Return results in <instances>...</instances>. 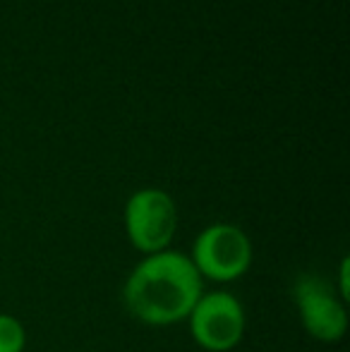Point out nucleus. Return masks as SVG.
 <instances>
[{
  "instance_id": "f257e3e1",
  "label": "nucleus",
  "mask_w": 350,
  "mask_h": 352,
  "mask_svg": "<svg viewBox=\"0 0 350 352\" xmlns=\"http://www.w3.org/2000/svg\"><path fill=\"white\" fill-rule=\"evenodd\" d=\"M204 292V280L185 252L142 256L122 285L125 309L146 326L185 321Z\"/></svg>"
},
{
  "instance_id": "f03ea898",
  "label": "nucleus",
  "mask_w": 350,
  "mask_h": 352,
  "mask_svg": "<svg viewBox=\"0 0 350 352\" xmlns=\"http://www.w3.org/2000/svg\"><path fill=\"white\" fill-rule=\"evenodd\" d=\"M187 256L199 271L201 280L233 283L250 271L254 247L243 228L233 223H214L195 237Z\"/></svg>"
},
{
  "instance_id": "7ed1b4c3",
  "label": "nucleus",
  "mask_w": 350,
  "mask_h": 352,
  "mask_svg": "<svg viewBox=\"0 0 350 352\" xmlns=\"http://www.w3.org/2000/svg\"><path fill=\"white\" fill-rule=\"evenodd\" d=\"M125 232L130 245L144 256L171 250L177 232V204L168 192L144 187L125 204Z\"/></svg>"
},
{
  "instance_id": "20e7f679",
  "label": "nucleus",
  "mask_w": 350,
  "mask_h": 352,
  "mask_svg": "<svg viewBox=\"0 0 350 352\" xmlns=\"http://www.w3.org/2000/svg\"><path fill=\"white\" fill-rule=\"evenodd\" d=\"M185 321L190 324L192 340L206 352L235 350L248 329L243 302L226 290L201 292Z\"/></svg>"
},
{
  "instance_id": "39448f33",
  "label": "nucleus",
  "mask_w": 350,
  "mask_h": 352,
  "mask_svg": "<svg viewBox=\"0 0 350 352\" xmlns=\"http://www.w3.org/2000/svg\"><path fill=\"white\" fill-rule=\"evenodd\" d=\"M303 329L319 343H338L348 331V302L331 280L317 274H303L293 285Z\"/></svg>"
},
{
  "instance_id": "423d86ee",
  "label": "nucleus",
  "mask_w": 350,
  "mask_h": 352,
  "mask_svg": "<svg viewBox=\"0 0 350 352\" xmlns=\"http://www.w3.org/2000/svg\"><path fill=\"white\" fill-rule=\"evenodd\" d=\"M27 329L12 314H0V352H24Z\"/></svg>"
},
{
  "instance_id": "0eeeda50",
  "label": "nucleus",
  "mask_w": 350,
  "mask_h": 352,
  "mask_svg": "<svg viewBox=\"0 0 350 352\" xmlns=\"http://www.w3.org/2000/svg\"><path fill=\"white\" fill-rule=\"evenodd\" d=\"M336 292L343 297V300H350V259L343 256L341 259V266H338V283H333Z\"/></svg>"
}]
</instances>
